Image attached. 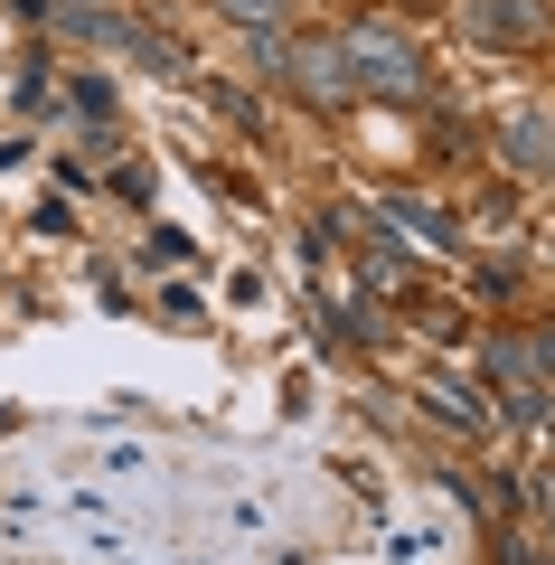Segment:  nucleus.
Wrapping results in <instances>:
<instances>
[{
	"label": "nucleus",
	"mask_w": 555,
	"mask_h": 565,
	"mask_svg": "<svg viewBox=\"0 0 555 565\" xmlns=\"http://www.w3.org/2000/svg\"><path fill=\"white\" fill-rule=\"evenodd\" d=\"M339 47H349L357 95H424V47L405 29H349Z\"/></svg>",
	"instance_id": "nucleus-1"
},
{
	"label": "nucleus",
	"mask_w": 555,
	"mask_h": 565,
	"mask_svg": "<svg viewBox=\"0 0 555 565\" xmlns=\"http://www.w3.org/2000/svg\"><path fill=\"white\" fill-rule=\"evenodd\" d=\"M217 10H226V20H245V29H274L282 20V0H217Z\"/></svg>",
	"instance_id": "nucleus-4"
},
{
	"label": "nucleus",
	"mask_w": 555,
	"mask_h": 565,
	"mask_svg": "<svg viewBox=\"0 0 555 565\" xmlns=\"http://www.w3.org/2000/svg\"><path fill=\"white\" fill-rule=\"evenodd\" d=\"M471 29L490 47H527L536 29H546V10H536V0H471Z\"/></svg>",
	"instance_id": "nucleus-3"
},
{
	"label": "nucleus",
	"mask_w": 555,
	"mask_h": 565,
	"mask_svg": "<svg viewBox=\"0 0 555 565\" xmlns=\"http://www.w3.org/2000/svg\"><path fill=\"white\" fill-rule=\"evenodd\" d=\"M292 85H301L311 104H349V95H357V76H349V47H339V39L292 47Z\"/></svg>",
	"instance_id": "nucleus-2"
}]
</instances>
